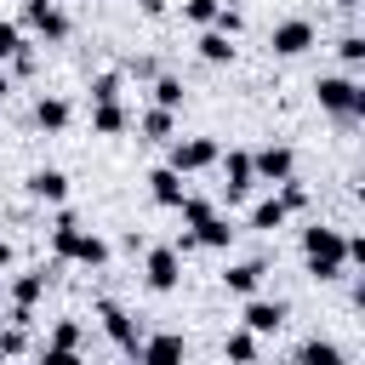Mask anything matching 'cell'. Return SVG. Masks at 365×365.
<instances>
[{"label":"cell","mask_w":365,"mask_h":365,"mask_svg":"<svg viewBox=\"0 0 365 365\" xmlns=\"http://www.w3.org/2000/svg\"><path fill=\"white\" fill-rule=\"evenodd\" d=\"M29 194H34V200L63 205V200H68V177H63V171H51V165H40V171H29Z\"/></svg>","instance_id":"14"},{"label":"cell","mask_w":365,"mask_h":365,"mask_svg":"<svg viewBox=\"0 0 365 365\" xmlns=\"http://www.w3.org/2000/svg\"><path fill=\"white\" fill-rule=\"evenodd\" d=\"M336 6H342V11H354V6H365V0H336Z\"/></svg>","instance_id":"36"},{"label":"cell","mask_w":365,"mask_h":365,"mask_svg":"<svg viewBox=\"0 0 365 365\" xmlns=\"http://www.w3.org/2000/svg\"><path fill=\"white\" fill-rule=\"evenodd\" d=\"M6 97H11V80H6V74H0V103H6Z\"/></svg>","instance_id":"35"},{"label":"cell","mask_w":365,"mask_h":365,"mask_svg":"<svg viewBox=\"0 0 365 365\" xmlns=\"http://www.w3.org/2000/svg\"><path fill=\"white\" fill-rule=\"evenodd\" d=\"M74 354H80V325L63 319V325L46 336V359H74Z\"/></svg>","instance_id":"17"},{"label":"cell","mask_w":365,"mask_h":365,"mask_svg":"<svg viewBox=\"0 0 365 365\" xmlns=\"http://www.w3.org/2000/svg\"><path fill=\"white\" fill-rule=\"evenodd\" d=\"M222 354L240 359V365H251V359H257V331H234V336L222 342Z\"/></svg>","instance_id":"24"},{"label":"cell","mask_w":365,"mask_h":365,"mask_svg":"<svg viewBox=\"0 0 365 365\" xmlns=\"http://www.w3.org/2000/svg\"><path fill=\"white\" fill-rule=\"evenodd\" d=\"M314 91H319V108L336 114V120H359V114H365V91H359V80H348V74H325Z\"/></svg>","instance_id":"3"},{"label":"cell","mask_w":365,"mask_h":365,"mask_svg":"<svg viewBox=\"0 0 365 365\" xmlns=\"http://www.w3.org/2000/svg\"><path fill=\"white\" fill-rule=\"evenodd\" d=\"M177 211H182V222L194 228V222H205V217H211V200H200V194H182V200H177Z\"/></svg>","instance_id":"27"},{"label":"cell","mask_w":365,"mask_h":365,"mask_svg":"<svg viewBox=\"0 0 365 365\" xmlns=\"http://www.w3.org/2000/svg\"><path fill=\"white\" fill-rule=\"evenodd\" d=\"M148 291H177V279H182V251L177 245H160V251H148Z\"/></svg>","instance_id":"5"},{"label":"cell","mask_w":365,"mask_h":365,"mask_svg":"<svg viewBox=\"0 0 365 365\" xmlns=\"http://www.w3.org/2000/svg\"><path fill=\"white\" fill-rule=\"evenodd\" d=\"M336 57H342V63H365V40H359V34H342V40H336Z\"/></svg>","instance_id":"30"},{"label":"cell","mask_w":365,"mask_h":365,"mask_svg":"<svg viewBox=\"0 0 365 365\" xmlns=\"http://www.w3.org/2000/svg\"><path fill=\"white\" fill-rule=\"evenodd\" d=\"M97 314H103V331L114 336V348H120V354H137V342H143V331L131 325V314H125L120 302H97Z\"/></svg>","instance_id":"8"},{"label":"cell","mask_w":365,"mask_h":365,"mask_svg":"<svg viewBox=\"0 0 365 365\" xmlns=\"http://www.w3.org/2000/svg\"><path fill=\"white\" fill-rule=\"evenodd\" d=\"M222 285H228L234 297H251V291L262 285V262H234V268L222 274Z\"/></svg>","instance_id":"19"},{"label":"cell","mask_w":365,"mask_h":365,"mask_svg":"<svg viewBox=\"0 0 365 365\" xmlns=\"http://www.w3.org/2000/svg\"><path fill=\"white\" fill-rule=\"evenodd\" d=\"M51 251H57L63 262H80V268H103V262H108V245H103L97 234H86L74 217H57V228H51Z\"/></svg>","instance_id":"2"},{"label":"cell","mask_w":365,"mask_h":365,"mask_svg":"<svg viewBox=\"0 0 365 365\" xmlns=\"http://www.w3.org/2000/svg\"><path fill=\"white\" fill-rule=\"evenodd\" d=\"M125 125H131V114L120 108V97H108V103H91V131H97V137H120Z\"/></svg>","instance_id":"13"},{"label":"cell","mask_w":365,"mask_h":365,"mask_svg":"<svg viewBox=\"0 0 365 365\" xmlns=\"http://www.w3.org/2000/svg\"><path fill=\"white\" fill-rule=\"evenodd\" d=\"M23 46V34H17V23H0V63H11V51Z\"/></svg>","instance_id":"33"},{"label":"cell","mask_w":365,"mask_h":365,"mask_svg":"<svg viewBox=\"0 0 365 365\" xmlns=\"http://www.w3.org/2000/svg\"><path fill=\"white\" fill-rule=\"evenodd\" d=\"M194 240H200V245H211V251H222V245L234 240V228H228V222H222V217L211 211L205 222H194Z\"/></svg>","instance_id":"23"},{"label":"cell","mask_w":365,"mask_h":365,"mask_svg":"<svg viewBox=\"0 0 365 365\" xmlns=\"http://www.w3.org/2000/svg\"><path fill=\"white\" fill-rule=\"evenodd\" d=\"M40 297H46V268H40V274H17V279H11V308H34Z\"/></svg>","instance_id":"20"},{"label":"cell","mask_w":365,"mask_h":365,"mask_svg":"<svg viewBox=\"0 0 365 365\" xmlns=\"http://www.w3.org/2000/svg\"><path fill=\"white\" fill-rule=\"evenodd\" d=\"M29 348V336H23V325L11 319V331H0V354H23Z\"/></svg>","instance_id":"32"},{"label":"cell","mask_w":365,"mask_h":365,"mask_svg":"<svg viewBox=\"0 0 365 365\" xmlns=\"http://www.w3.org/2000/svg\"><path fill=\"white\" fill-rule=\"evenodd\" d=\"M188 354V342L182 336H171V331H160V336H143L137 342V359H148V365H171V359H182Z\"/></svg>","instance_id":"12"},{"label":"cell","mask_w":365,"mask_h":365,"mask_svg":"<svg viewBox=\"0 0 365 365\" xmlns=\"http://www.w3.org/2000/svg\"><path fill=\"white\" fill-rule=\"evenodd\" d=\"M108 97H120V74H97L91 80V103H108Z\"/></svg>","instance_id":"31"},{"label":"cell","mask_w":365,"mask_h":365,"mask_svg":"<svg viewBox=\"0 0 365 365\" xmlns=\"http://www.w3.org/2000/svg\"><path fill=\"white\" fill-rule=\"evenodd\" d=\"M297 359H302V365H342V348H331V342H302Z\"/></svg>","instance_id":"25"},{"label":"cell","mask_w":365,"mask_h":365,"mask_svg":"<svg viewBox=\"0 0 365 365\" xmlns=\"http://www.w3.org/2000/svg\"><path fill=\"white\" fill-rule=\"evenodd\" d=\"M268 46H274V57H302V51L314 46V23H308V17H291V23H279V29L268 34Z\"/></svg>","instance_id":"6"},{"label":"cell","mask_w":365,"mask_h":365,"mask_svg":"<svg viewBox=\"0 0 365 365\" xmlns=\"http://www.w3.org/2000/svg\"><path fill=\"white\" fill-rule=\"evenodd\" d=\"M148 194H154L160 205H171V211H177V200L188 194V188H182V171H171V165H154V171H148Z\"/></svg>","instance_id":"15"},{"label":"cell","mask_w":365,"mask_h":365,"mask_svg":"<svg viewBox=\"0 0 365 365\" xmlns=\"http://www.w3.org/2000/svg\"><path fill=\"white\" fill-rule=\"evenodd\" d=\"M285 200L274 194V200H262V205H251V228H262V234H274V228H285Z\"/></svg>","instance_id":"22"},{"label":"cell","mask_w":365,"mask_h":365,"mask_svg":"<svg viewBox=\"0 0 365 365\" xmlns=\"http://www.w3.org/2000/svg\"><path fill=\"white\" fill-rule=\"evenodd\" d=\"M154 103H160V108H182V80H177V74H160V80H154Z\"/></svg>","instance_id":"26"},{"label":"cell","mask_w":365,"mask_h":365,"mask_svg":"<svg viewBox=\"0 0 365 365\" xmlns=\"http://www.w3.org/2000/svg\"><path fill=\"white\" fill-rule=\"evenodd\" d=\"M222 160V188H228V200H240L251 182H257V171H251V154L245 148H234V154H217Z\"/></svg>","instance_id":"9"},{"label":"cell","mask_w":365,"mask_h":365,"mask_svg":"<svg viewBox=\"0 0 365 365\" xmlns=\"http://www.w3.org/2000/svg\"><path fill=\"white\" fill-rule=\"evenodd\" d=\"M251 171H257L262 182H285V177L297 171V154H291L285 143H268V148H257V154H251Z\"/></svg>","instance_id":"7"},{"label":"cell","mask_w":365,"mask_h":365,"mask_svg":"<svg viewBox=\"0 0 365 365\" xmlns=\"http://www.w3.org/2000/svg\"><path fill=\"white\" fill-rule=\"evenodd\" d=\"M137 125H143V137H148V143H171V131H177V108H160V103H154Z\"/></svg>","instance_id":"16"},{"label":"cell","mask_w":365,"mask_h":365,"mask_svg":"<svg viewBox=\"0 0 365 365\" xmlns=\"http://www.w3.org/2000/svg\"><path fill=\"white\" fill-rule=\"evenodd\" d=\"M279 325H285V302H262V297L251 291V302H245V331L268 336V331H279Z\"/></svg>","instance_id":"11"},{"label":"cell","mask_w":365,"mask_h":365,"mask_svg":"<svg viewBox=\"0 0 365 365\" xmlns=\"http://www.w3.org/2000/svg\"><path fill=\"white\" fill-rule=\"evenodd\" d=\"M34 125H40V131H63V125H68V103H63V97H40V103H34Z\"/></svg>","instance_id":"21"},{"label":"cell","mask_w":365,"mask_h":365,"mask_svg":"<svg viewBox=\"0 0 365 365\" xmlns=\"http://www.w3.org/2000/svg\"><path fill=\"white\" fill-rule=\"evenodd\" d=\"M23 17H29V29H34V34H46V40H63V34H68V17H63L51 0H29V6H23Z\"/></svg>","instance_id":"10"},{"label":"cell","mask_w":365,"mask_h":365,"mask_svg":"<svg viewBox=\"0 0 365 365\" xmlns=\"http://www.w3.org/2000/svg\"><path fill=\"white\" fill-rule=\"evenodd\" d=\"M0 268H11V245L6 240H0Z\"/></svg>","instance_id":"34"},{"label":"cell","mask_w":365,"mask_h":365,"mask_svg":"<svg viewBox=\"0 0 365 365\" xmlns=\"http://www.w3.org/2000/svg\"><path fill=\"white\" fill-rule=\"evenodd\" d=\"M200 57H205V63H234V34H222V29L205 23V34H200Z\"/></svg>","instance_id":"18"},{"label":"cell","mask_w":365,"mask_h":365,"mask_svg":"<svg viewBox=\"0 0 365 365\" xmlns=\"http://www.w3.org/2000/svg\"><path fill=\"white\" fill-rule=\"evenodd\" d=\"M217 6H222V0H182V17H188V23H200V29H205V23H211V17H217Z\"/></svg>","instance_id":"29"},{"label":"cell","mask_w":365,"mask_h":365,"mask_svg":"<svg viewBox=\"0 0 365 365\" xmlns=\"http://www.w3.org/2000/svg\"><path fill=\"white\" fill-rule=\"evenodd\" d=\"M274 188H279V200H285V211H302V205H308V188H302L297 177H285V182H274Z\"/></svg>","instance_id":"28"},{"label":"cell","mask_w":365,"mask_h":365,"mask_svg":"<svg viewBox=\"0 0 365 365\" xmlns=\"http://www.w3.org/2000/svg\"><path fill=\"white\" fill-rule=\"evenodd\" d=\"M217 154H222V148H217L211 137H177V143H171V171H182V177H188V171H205V165H217Z\"/></svg>","instance_id":"4"},{"label":"cell","mask_w":365,"mask_h":365,"mask_svg":"<svg viewBox=\"0 0 365 365\" xmlns=\"http://www.w3.org/2000/svg\"><path fill=\"white\" fill-rule=\"evenodd\" d=\"M302 257H308L314 279H342V268H348V234L314 222V228H302Z\"/></svg>","instance_id":"1"}]
</instances>
